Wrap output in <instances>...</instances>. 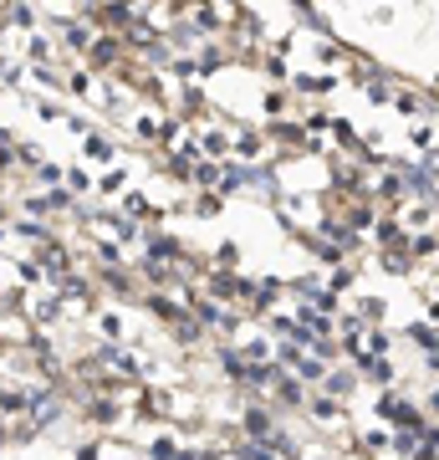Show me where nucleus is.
Returning a JSON list of instances; mask_svg holds the SVG:
<instances>
[{
    "instance_id": "nucleus-1",
    "label": "nucleus",
    "mask_w": 439,
    "mask_h": 460,
    "mask_svg": "<svg viewBox=\"0 0 439 460\" xmlns=\"http://www.w3.org/2000/svg\"><path fill=\"white\" fill-rule=\"evenodd\" d=\"M291 82H296L291 87L296 98H327V93H337V72H296Z\"/></svg>"
},
{
    "instance_id": "nucleus-2",
    "label": "nucleus",
    "mask_w": 439,
    "mask_h": 460,
    "mask_svg": "<svg viewBox=\"0 0 439 460\" xmlns=\"http://www.w3.org/2000/svg\"><path fill=\"white\" fill-rule=\"evenodd\" d=\"M306 420H312V425H342V404L327 399L322 389H312V394H306Z\"/></svg>"
},
{
    "instance_id": "nucleus-3",
    "label": "nucleus",
    "mask_w": 439,
    "mask_h": 460,
    "mask_svg": "<svg viewBox=\"0 0 439 460\" xmlns=\"http://www.w3.org/2000/svg\"><path fill=\"white\" fill-rule=\"evenodd\" d=\"M373 266L388 271V276H414V271H419V266L409 261V251H378V256H373Z\"/></svg>"
},
{
    "instance_id": "nucleus-4",
    "label": "nucleus",
    "mask_w": 439,
    "mask_h": 460,
    "mask_svg": "<svg viewBox=\"0 0 439 460\" xmlns=\"http://www.w3.org/2000/svg\"><path fill=\"white\" fill-rule=\"evenodd\" d=\"M409 143L419 148V153H429V148H434V123H429V118H414V123H409Z\"/></svg>"
},
{
    "instance_id": "nucleus-5",
    "label": "nucleus",
    "mask_w": 439,
    "mask_h": 460,
    "mask_svg": "<svg viewBox=\"0 0 439 460\" xmlns=\"http://www.w3.org/2000/svg\"><path fill=\"white\" fill-rule=\"evenodd\" d=\"M148 460H179V445H174V435H153V440H148Z\"/></svg>"
},
{
    "instance_id": "nucleus-6",
    "label": "nucleus",
    "mask_w": 439,
    "mask_h": 460,
    "mask_svg": "<svg viewBox=\"0 0 439 460\" xmlns=\"http://www.w3.org/2000/svg\"><path fill=\"white\" fill-rule=\"evenodd\" d=\"M287 102H291V98H287V93H281V87H271V93H266V98H260V107H266V113H271V118H281V113H287Z\"/></svg>"
},
{
    "instance_id": "nucleus-7",
    "label": "nucleus",
    "mask_w": 439,
    "mask_h": 460,
    "mask_svg": "<svg viewBox=\"0 0 439 460\" xmlns=\"http://www.w3.org/2000/svg\"><path fill=\"white\" fill-rule=\"evenodd\" d=\"M87 153H92V159H113V138H102V134H87Z\"/></svg>"
},
{
    "instance_id": "nucleus-8",
    "label": "nucleus",
    "mask_w": 439,
    "mask_h": 460,
    "mask_svg": "<svg viewBox=\"0 0 439 460\" xmlns=\"http://www.w3.org/2000/svg\"><path fill=\"white\" fill-rule=\"evenodd\" d=\"M194 210H200L205 220H215V215L225 210V200H220V194H200V200H194Z\"/></svg>"
},
{
    "instance_id": "nucleus-9",
    "label": "nucleus",
    "mask_w": 439,
    "mask_h": 460,
    "mask_svg": "<svg viewBox=\"0 0 439 460\" xmlns=\"http://www.w3.org/2000/svg\"><path fill=\"white\" fill-rule=\"evenodd\" d=\"M97 327H102V338H123V317H118V312H102Z\"/></svg>"
},
{
    "instance_id": "nucleus-10",
    "label": "nucleus",
    "mask_w": 439,
    "mask_h": 460,
    "mask_svg": "<svg viewBox=\"0 0 439 460\" xmlns=\"http://www.w3.org/2000/svg\"><path fill=\"white\" fill-rule=\"evenodd\" d=\"M97 189H102V194H118V189H123V169H113V174H102V179H97Z\"/></svg>"
},
{
    "instance_id": "nucleus-11",
    "label": "nucleus",
    "mask_w": 439,
    "mask_h": 460,
    "mask_svg": "<svg viewBox=\"0 0 439 460\" xmlns=\"http://www.w3.org/2000/svg\"><path fill=\"white\" fill-rule=\"evenodd\" d=\"M77 460H97V445H82V450H77Z\"/></svg>"
},
{
    "instance_id": "nucleus-12",
    "label": "nucleus",
    "mask_w": 439,
    "mask_h": 460,
    "mask_svg": "<svg viewBox=\"0 0 439 460\" xmlns=\"http://www.w3.org/2000/svg\"><path fill=\"white\" fill-rule=\"evenodd\" d=\"M0 220H6V210H0Z\"/></svg>"
}]
</instances>
